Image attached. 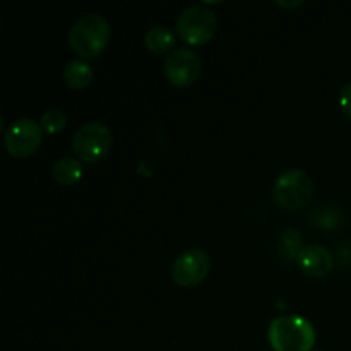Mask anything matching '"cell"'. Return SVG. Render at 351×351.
<instances>
[{
	"label": "cell",
	"instance_id": "1",
	"mask_svg": "<svg viewBox=\"0 0 351 351\" xmlns=\"http://www.w3.org/2000/svg\"><path fill=\"white\" fill-rule=\"evenodd\" d=\"M269 345L274 351H311L315 329L302 315H280L269 324Z\"/></svg>",
	"mask_w": 351,
	"mask_h": 351
},
{
	"label": "cell",
	"instance_id": "2",
	"mask_svg": "<svg viewBox=\"0 0 351 351\" xmlns=\"http://www.w3.org/2000/svg\"><path fill=\"white\" fill-rule=\"evenodd\" d=\"M69 47L82 58L98 57L110 41V24L99 14H86L71 26Z\"/></svg>",
	"mask_w": 351,
	"mask_h": 351
},
{
	"label": "cell",
	"instance_id": "3",
	"mask_svg": "<svg viewBox=\"0 0 351 351\" xmlns=\"http://www.w3.org/2000/svg\"><path fill=\"white\" fill-rule=\"evenodd\" d=\"M314 194V182L304 170H287L276 178L273 189L274 202L285 211H298L308 204Z\"/></svg>",
	"mask_w": 351,
	"mask_h": 351
},
{
	"label": "cell",
	"instance_id": "4",
	"mask_svg": "<svg viewBox=\"0 0 351 351\" xmlns=\"http://www.w3.org/2000/svg\"><path fill=\"white\" fill-rule=\"evenodd\" d=\"M216 16L209 7L202 3L187 7L177 19L178 38L192 47H201L211 41L216 33Z\"/></svg>",
	"mask_w": 351,
	"mask_h": 351
},
{
	"label": "cell",
	"instance_id": "5",
	"mask_svg": "<svg viewBox=\"0 0 351 351\" xmlns=\"http://www.w3.org/2000/svg\"><path fill=\"white\" fill-rule=\"evenodd\" d=\"M112 147V132L105 123L89 122L79 127L72 137V149L84 163H98Z\"/></svg>",
	"mask_w": 351,
	"mask_h": 351
},
{
	"label": "cell",
	"instance_id": "6",
	"mask_svg": "<svg viewBox=\"0 0 351 351\" xmlns=\"http://www.w3.org/2000/svg\"><path fill=\"white\" fill-rule=\"evenodd\" d=\"M43 129L33 119H17L3 136V147L14 158H27L40 147Z\"/></svg>",
	"mask_w": 351,
	"mask_h": 351
},
{
	"label": "cell",
	"instance_id": "7",
	"mask_svg": "<svg viewBox=\"0 0 351 351\" xmlns=\"http://www.w3.org/2000/svg\"><path fill=\"white\" fill-rule=\"evenodd\" d=\"M211 261L206 250L192 247L184 250L171 266V278L180 288H194L208 278Z\"/></svg>",
	"mask_w": 351,
	"mask_h": 351
},
{
	"label": "cell",
	"instance_id": "8",
	"mask_svg": "<svg viewBox=\"0 0 351 351\" xmlns=\"http://www.w3.org/2000/svg\"><path fill=\"white\" fill-rule=\"evenodd\" d=\"M202 62L199 55L191 48H177L167 57L163 72L167 81L175 88L192 86L201 75Z\"/></svg>",
	"mask_w": 351,
	"mask_h": 351
},
{
	"label": "cell",
	"instance_id": "9",
	"mask_svg": "<svg viewBox=\"0 0 351 351\" xmlns=\"http://www.w3.org/2000/svg\"><path fill=\"white\" fill-rule=\"evenodd\" d=\"M297 264L302 273L308 278H324L335 266L331 252L326 247L308 245L298 252Z\"/></svg>",
	"mask_w": 351,
	"mask_h": 351
},
{
	"label": "cell",
	"instance_id": "10",
	"mask_svg": "<svg viewBox=\"0 0 351 351\" xmlns=\"http://www.w3.org/2000/svg\"><path fill=\"white\" fill-rule=\"evenodd\" d=\"M93 69L84 60H71L64 67V82L71 89H84L91 84Z\"/></svg>",
	"mask_w": 351,
	"mask_h": 351
},
{
	"label": "cell",
	"instance_id": "11",
	"mask_svg": "<svg viewBox=\"0 0 351 351\" xmlns=\"http://www.w3.org/2000/svg\"><path fill=\"white\" fill-rule=\"evenodd\" d=\"M175 41H177V36H175L173 31L167 26H161V24L151 27L144 38L146 48L154 55H163L170 51L175 47Z\"/></svg>",
	"mask_w": 351,
	"mask_h": 351
},
{
	"label": "cell",
	"instance_id": "12",
	"mask_svg": "<svg viewBox=\"0 0 351 351\" xmlns=\"http://www.w3.org/2000/svg\"><path fill=\"white\" fill-rule=\"evenodd\" d=\"M53 173L55 182H58L60 185H74L77 184L79 180L82 178V165L81 161L75 160V158H60L57 163L53 165Z\"/></svg>",
	"mask_w": 351,
	"mask_h": 351
},
{
	"label": "cell",
	"instance_id": "13",
	"mask_svg": "<svg viewBox=\"0 0 351 351\" xmlns=\"http://www.w3.org/2000/svg\"><path fill=\"white\" fill-rule=\"evenodd\" d=\"M41 129L47 134H58L67 125V115L58 108H50L41 115Z\"/></svg>",
	"mask_w": 351,
	"mask_h": 351
},
{
	"label": "cell",
	"instance_id": "14",
	"mask_svg": "<svg viewBox=\"0 0 351 351\" xmlns=\"http://www.w3.org/2000/svg\"><path fill=\"white\" fill-rule=\"evenodd\" d=\"M339 106L345 112V115L351 119V82L343 86L341 93H339Z\"/></svg>",
	"mask_w": 351,
	"mask_h": 351
},
{
	"label": "cell",
	"instance_id": "15",
	"mask_svg": "<svg viewBox=\"0 0 351 351\" xmlns=\"http://www.w3.org/2000/svg\"><path fill=\"white\" fill-rule=\"evenodd\" d=\"M276 3L278 5H281V7H288V9H290V7H298V5H302V0H297V2H281V0H276Z\"/></svg>",
	"mask_w": 351,
	"mask_h": 351
},
{
	"label": "cell",
	"instance_id": "16",
	"mask_svg": "<svg viewBox=\"0 0 351 351\" xmlns=\"http://www.w3.org/2000/svg\"><path fill=\"white\" fill-rule=\"evenodd\" d=\"M315 351H326V350H315Z\"/></svg>",
	"mask_w": 351,
	"mask_h": 351
}]
</instances>
